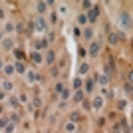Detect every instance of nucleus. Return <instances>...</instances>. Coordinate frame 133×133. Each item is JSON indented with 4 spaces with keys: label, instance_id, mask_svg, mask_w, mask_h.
Segmentation results:
<instances>
[{
    "label": "nucleus",
    "instance_id": "obj_1",
    "mask_svg": "<svg viewBox=\"0 0 133 133\" xmlns=\"http://www.w3.org/2000/svg\"><path fill=\"white\" fill-rule=\"evenodd\" d=\"M131 18H129V14L127 12H123V14L119 16V24H121V28H125V30H129V26H131Z\"/></svg>",
    "mask_w": 133,
    "mask_h": 133
},
{
    "label": "nucleus",
    "instance_id": "obj_2",
    "mask_svg": "<svg viewBox=\"0 0 133 133\" xmlns=\"http://www.w3.org/2000/svg\"><path fill=\"white\" fill-rule=\"evenodd\" d=\"M36 28H38V30H46V22H44V18H38V20H36Z\"/></svg>",
    "mask_w": 133,
    "mask_h": 133
},
{
    "label": "nucleus",
    "instance_id": "obj_3",
    "mask_svg": "<svg viewBox=\"0 0 133 133\" xmlns=\"http://www.w3.org/2000/svg\"><path fill=\"white\" fill-rule=\"evenodd\" d=\"M97 12H99V10H97L96 6H93V8H91V10H89V20H91V22H93V20H96V18H97Z\"/></svg>",
    "mask_w": 133,
    "mask_h": 133
},
{
    "label": "nucleus",
    "instance_id": "obj_4",
    "mask_svg": "<svg viewBox=\"0 0 133 133\" xmlns=\"http://www.w3.org/2000/svg\"><path fill=\"white\" fill-rule=\"evenodd\" d=\"M97 52H99V44H91V48H89V54H91V56H96Z\"/></svg>",
    "mask_w": 133,
    "mask_h": 133
},
{
    "label": "nucleus",
    "instance_id": "obj_5",
    "mask_svg": "<svg viewBox=\"0 0 133 133\" xmlns=\"http://www.w3.org/2000/svg\"><path fill=\"white\" fill-rule=\"evenodd\" d=\"M109 42H111V44H117V42H119V36H117V34H109Z\"/></svg>",
    "mask_w": 133,
    "mask_h": 133
},
{
    "label": "nucleus",
    "instance_id": "obj_6",
    "mask_svg": "<svg viewBox=\"0 0 133 133\" xmlns=\"http://www.w3.org/2000/svg\"><path fill=\"white\" fill-rule=\"evenodd\" d=\"M46 62H48V64H52V62H54V52H48V54H46Z\"/></svg>",
    "mask_w": 133,
    "mask_h": 133
},
{
    "label": "nucleus",
    "instance_id": "obj_7",
    "mask_svg": "<svg viewBox=\"0 0 133 133\" xmlns=\"http://www.w3.org/2000/svg\"><path fill=\"white\" fill-rule=\"evenodd\" d=\"M4 74H6V75L14 74V68H12V66H6V68H4Z\"/></svg>",
    "mask_w": 133,
    "mask_h": 133
},
{
    "label": "nucleus",
    "instance_id": "obj_8",
    "mask_svg": "<svg viewBox=\"0 0 133 133\" xmlns=\"http://www.w3.org/2000/svg\"><path fill=\"white\" fill-rule=\"evenodd\" d=\"M46 6H48L46 2H40V4H38V10H40V12H46Z\"/></svg>",
    "mask_w": 133,
    "mask_h": 133
},
{
    "label": "nucleus",
    "instance_id": "obj_9",
    "mask_svg": "<svg viewBox=\"0 0 133 133\" xmlns=\"http://www.w3.org/2000/svg\"><path fill=\"white\" fill-rule=\"evenodd\" d=\"M2 88L6 89V91H10V89H12V83H10V81H4V83H2Z\"/></svg>",
    "mask_w": 133,
    "mask_h": 133
},
{
    "label": "nucleus",
    "instance_id": "obj_10",
    "mask_svg": "<svg viewBox=\"0 0 133 133\" xmlns=\"http://www.w3.org/2000/svg\"><path fill=\"white\" fill-rule=\"evenodd\" d=\"M32 60H34L36 64H40V62H42V58H40V54H32Z\"/></svg>",
    "mask_w": 133,
    "mask_h": 133
},
{
    "label": "nucleus",
    "instance_id": "obj_11",
    "mask_svg": "<svg viewBox=\"0 0 133 133\" xmlns=\"http://www.w3.org/2000/svg\"><path fill=\"white\" fill-rule=\"evenodd\" d=\"M81 97H83V93H81V91H75V101H80Z\"/></svg>",
    "mask_w": 133,
    "mask_h": 133
},
{
    "label": "nucleus",
    "instance_id": "obj_12",
    "mask_svg": "<svg viewBox=\"0 0 133 133\" xmlns=\"http://www.w3.org/2000/svg\"><path fill=\"white\" fill-rule=\"evenodd\" d=\"M16 72H24V66H22V64H16Z\"/></svg>",
    "mask_w": 133,
    "mask_h": 133
},
{
    "label": "nucleus",
    "instance_id": "obj_13",
    "mask_svg": "<svg viewBox=\"0 0 133 133\" xmlns=\"http://www.w3.org/2000/svg\"><path fill=\"white\" fill-rule=\"evenodd\" d=\"M101 105H103V103H101V97H97V99H96V107H101Z\"/></svg>",
    "mask_w": 133,
    "mask_h": 133
},
{
    "label": "nucleus",
    "instance_id": "obj_14",
    "mask_svg": "<svg viewBox=\"0 0 133 133\" xmlns=\"http://www.w3.org/2000/svg\"><path fill=\"white\" fill-rule=\"evenodd\" d=\"M99 81H101V83L105 86V83H107V75H101V78H99Z\"/></svg>",
    "mask_w": 133,
    "mask_h": 133
},
{
    "label": "nucleus",
    "instance_id": "obj_15",
    "mask_svg": "<svg viewBox=\"0 0 133 133\" xmlns=\"http://www.w3.org/2000/svg\"><path fill=\"white\" fill-rule=\"evenodd\" d=\"M78 119H80V115H78V113H72V121H74V123L78 121Z\"/></svg>",
    "mask_w": 133,
    "mask_h": 133
},
{
    "label": "nucleus",
    "instance_id": "obj_16",
    "mask_svg": "<svg viewBox=\"0 0 133 133\" xmlns=\"http://www.w3.org/2000/svg\"><path fill=\"white\" fill-rule=\"evenodd\" d=\"M74 88H75V89L81 88V81H80V80H75V81H74Z\"/></svg>",
    "mask_w": 133,
    "mask_h": 133
},
{
    "label": "nucleus",
    "instance_id": "obj_17",
    "mask_svg": "<svg viewBox=\"0 0 133 133\" xmlns=\"http://www.w3.org/2000/svg\"><path fill=\"white\" fill-rule=\"evenodd\" d=\"M0 68H2V64H0Z\"/></svg>",
    "mask_w": 133,
    "mask_h": 133
}]
</instances>
